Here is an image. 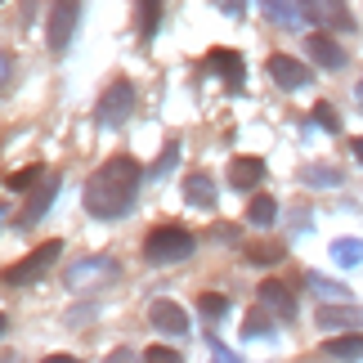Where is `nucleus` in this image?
<instances>
[{"label": "nucleus", "mask_w": 363, "mask_h": 363, "mask_svg": "<svg viewBox=\"0 0 363 363\" xmlns=\"http://www.w3.org/2000/svg\"><path fill=\"white\" fill-rule=\"evenodd\" d=\"M198 314L206 318V323L225 318L229 314V296H225V291H202V296H198Z\"/></svg>", "instance_id": "21"}, {"label": "nucleus", "mask_w": 363, "mask_h": 363, "mask_svg": "<svg viewBox=\"0 0 363 363\" xmlns=\"http://www.w3.org/2000/svg\"><path fill=\"white\" fill-rule=\"evenodd\" d=\"M323 359H337V363H359L363 359V332H341L323 345Z\"/></svg>", "instance_id": "15"}, {"label": "nucleus", "mask_w": 363, "mask_h": 363, "mask_svg": "<svg viewBox=\"0 0 363 363\" xmlns=\"http://www.w3.org/2000/svg\"><path fill=\"white\" fill-rule=\"evenodd\" d=\"M135 113V86L125 77H117V81H108L104 86V94H99V104H94V117H99V125H117Z\"/></svg>", "instance_id": "6"}, {"label": "nucleus", "mask_w": 363, "mask_h": 363, "mask_svg": "<svg viewBox=\"0 0 363 363\" xmlns=\"http://www.w3.org/2000/svg\"><path fill=\"white\" fill-rule=\"evenodd\" d=\"M139 179H144V166H139L130 152H113L99 171L86 179V216L94 220H117L121 211H130L135 193H139Z\"/></svg>", "instance_id": "1"}, {"label": "nucleus", "mask_w": 363, "mask_h": 363, "mask_svg": "<svg viewBox=\"0 0 363 363\" xmlns=\"http://www.w3.org/2000/svg\"><path fill=\"white\" fill-rule=\"evenodd\" d=\"M283 256H287V251L278 247V242H256V247H247V260H251V264H278Z\"/></svg>", "instance_id": "23"}, {"label": "nucleus", "mask_w": 363, "mask_h": 363, "mask_svg": "<svg viewBox=\"0 0 363 363\" xmlns=\"http://www.w3.org/2000/svg\"><path fill=\"white\" fill-rule=\"evenodd\" d=\"M220 9L229 13V18H242V9H247V0H216Z\"/></svg>", "instance_id": "32"}, {"label": "nucleus", "mask_w": 363, "mask_h": 363, "mask_svg": "<svg viewBox=\"0 0 363 363\" xmlns=\"http://www.w3.org/2000/svg\"><path fill=\"white\" fill-rule=\"evenodd\" d=\"M144 363H184V354L171 350V345H148V350H144Z\"/></svg>", "instance_id": "27"}, {"label": "nucleus", "mask_w": 363, "mask_h": 363, "mask_svg": "<svg viewBox=\"0 0 363 363\" xmlns=\"http://www.w3.org/2000/svg\"><path fill=\"white\" fill-rule=\"evenodd\" d=\"M269 77H274V86H283V90H305L314 81V72L305 67L301 59H291V54H269Z\"/></svg>", "instance_id": "10"}, {"label": "nucleus", "mask_w": 363, "mask_h": 363, "mask_svg": "<svg viewBox=\"0 0 363 363\" xmlns=\"http://www.w3.org/2000/svg\"><path fill=\"white\" fill-rule=\"evenodd\" d=\"M59 189H63V179L59 175H40L32 189H27V202H23V211H18V229H32L40 216L50 211V202L59 198Z\"/></svg>", "instance_id": "8"}, {"label": "nucleus", "mask_w": 363, "mask_h": 363, "mask_svg": "<svg viewBox=\"0 0 363 363\" xmlns=\"http://www.w3.org/2000/svg\"><path fill=\"white\" fill-rule=\"evenodd\" d=\"M247 337H260V332H269V310H264V305H260V310H251V318H247Z\"/></svg>", "instance_id": "29"}, {"label": "nucleus", "mask_w": 363, "mask_h": 363, "mask_svg": "<svg viewBox=\"0 0 363 363\" xmlns=\"http://www.w3.org/2000/svg\"><path fill=\"white\" fill-rule=\"evenodd\" d=\"M296 5L318 32H354V13L345 0H296Z\"/></svg>", "instance_id": "7"}, {"label": "nucleus", "mask_w": 363, "mask_h": 363, "mask_svg": "<svg viewBox=\"0 0 363 363\" xmlns=\"http://www.w3.org/2000/svg\"><path fill=\"white\" fill-rule=\"evenodd\" d=\"M5 332H9V314H0V337H5Z\"/></svg>", "instance_id": "37"}, {"label": "nucleus", "mask_w": 363, "mask_h": 363, "mask_svg": "<svg viewBox=\"0 0 363 363\" xmlns=\"http://www.w3.org/2000/svg\"><path fill=\"white\" fill-rule=\"evenodd\" d=\"M305 50H310V59L323 67V72H341V67H345V50L328 32H310V36H305Z\"/></svg>", "instance_id": "11"}, {"label": "nucleus", "mask_w": 363, "mask_h": 363, "mask_svg": "<svg viewBox=\"0 0 363 363\" xmlns=\"http://www.w3.org/2000/svg\"><path fill=\"white\" fill-rule=\"evenodd\" d=\"M264 179V162L260 157H233L229 162V184L233 189H256Z\"/></svg>", "instance_id": "16"}, {"label": "nucleus", "mask_w": 363, "mask_h": 363, "mask_svg": "<svg viewBox=\"0 0 363 363\" xmlns=\"http://www.w3.org/2000/svg\"><path fill=\"white\" fill-rule=\"evenodd\" d=\"M162 23V0H135V32L139 40H152Z\"/></svg>", "instance_id": "18"}, {"label": "nucleus", "mask_w": 363, "mask_h": 363, "mask_svg": "<svg viewBox=\"0 0 363 363\" xmlns=\"http://www.w3.org/2000/svg\"><path fill=\"white\" fill-rule=\"evenodd\" d=\"M359 99H363V86H359Z\"/></svg>", "instance_id": "38"}, {"label": "nucleus", "mask_w": 363, "mask_h": 363, "mask_svg": "<svg viewBox=\"0 0 363 363\" xmlns=\"http://www.w3.org/2000/svg\"><path fill=\"white\" fill-rule=\"evenodd\" d=\"M260 305L278 318H296V291L287 283H278V278H264L260 283Z\"/></svg>", "instance_id": "12"}, {"label": "nucleus", "mask_w": 363, "mask_h": 363, "mask_svg": "<svg viewBox=\"0 0 363 363\" xmlns=\"http://www.w3.org/2000/svg\"><path fill=\"white\" fill-rule=\"evenodd\" d=\"M104 363H139V359H135V354H130V350H113V354H108V359H104Z\"/></svg>", "instance_id": "34"}, {"label": "nucleus", "mask_w": 363, "mask_h": 363, "mask_svg": "<svg viewBox=\"0 0 363 363\" xmlns=\"http://www.w3.org/2000/svg\"><path fill=\"white\" fill-rule=\"evenodd\" d=\"M260 9H264V18H269V23L287 27V32H291V27H301V18H305L296 0H260Z\"/></svg>", "instance_id": "19"}, {"label": "nucleus", "mask_w": 363, "mask_h": 363, "mask_svg": "<svg viewBox=\"0 0 363 363\" xmlns=\"http://www.w3.org/2000/svg\"><path fill=\"white\" fill-rule=\"evenodd\" d=\"M59 256H63V238H50V242H40L36 251H27L23 260H13L0 283H5V287H32V283H40V278L54 269Z\"/></svg>", "instance_id": "3"}, {"label": "nucleus", "mask_w": 363, "mask_h": 363, "mask_svg": "<svg viewBox=\"0 0 363 363\" xmlns=\"http://www.w3.org/2000/svg\"><path fill=\"white\" fill-rule=\"evenodd\" d=\"M40 179V166H23V171H13L9 179H5V189H13V193H27Z\"/></svg>", "instance_id": "25"}, {"label": "nucleus", "mask_w": 363, "mask_h": 363, "mask_svg": "<svg viewBox=\"0 0 363 363\" xmlns=\"http://www.w3.org/2000/svg\"><path fill=\"white\" fill-rule=\"evenodd\" d=\"M148 323L157 328V332L184 337V332H189V314H184V305H175V301H152V310H148Z\"/></svg>", "instance_id": "13"}, {"label": "nucleus", "mask_w": 363, "mask_h": 363, "mask_svg": "<svg viewBox=\"0 0 363 363\" xmlns=\"http://www.w3.org/2000/svg\"><path fill=\"white\" fill-rule=\"evenodd\" d=\"M198 251V238L184 229V225H157L144 238V260L148 264H175V260H189Z\"/></svg>", "instance_id": "2"}, {"label": "nucleus", "mask_w": 363, "mask_h": 363, "mask_svg": "<svg viewBox=\"0 0 363 363\" xmlns=\"http://www.w3.org/2000/svg\"><path fill=\"white\" fill-rule=\"evenodd\" d=\"M359 323H363L359 305H323V310H318V328L323 332H354Z\"/></svg>", "instance_id": "14"}, {"label": "nucleus", "mask_w": 363, "mask_h": 363, "mask_svg": "<svg viewBox=\"0 0 363 363\" xmlns=\"http://www.w3.org/2000/svg\"><path fill=\"white\" fill-rule=\"evenodd\" d=\"M202 67H206V72H216L229 90H242V81H247V63H242V54H238V50H225V45L206 50Z\"/></svg>", "instance_id": "9"}, {"label": "nucleus", "mask_w": 363, "mask_h": 363, "mask_svg": "<svg viewBox=\"0 0 363 363\" xmlns=\"http://www.w3.org/2000/svg\"><path fill=\"white\" fill-rule=\"evenodd\" d=\"M332 256H337V264H359L363 260V242L359 238H337L332 242Z\"/></svg>", "instance_id": "22"}, {"label": "nucleus", "mask_w": 363, "mask_h": 363, "mask_svg": "<svg viewBox=\"0 0 363 363\" xmlns=\"http://www.w3.org/2000/svg\"><path fill=\"white\" fill-rule=\"evenodd\" d=\"M117 278H121V260H113V256H86V260L67 264L63 283L72 291H104V287H113Z\"/></svg>", "instance_id": "4"}, {"label": "nucleus", "mask_w": 363, "mask_h": 363, "mask_svg": "<svg viewBox=\"0 0 363 363\" xmlns=\"http://www.w3.org/2000/svg\"><path fill=\"white\" fill-rule=\"evenodd\" d=\"M77 23H81V0H50L45 9V45L54 54H63L77 36Z\"/></svg>", "instance_id": "5"}, {"label": "nucleus", "mask_w": 363, "mask_h": 363, "mask_svg": "<svg viewBox=\"0 0 363 363\" xmlns=\"http://www.w3.org/2000/svg\"><path fill=\"white\" fill-rule=\"evenodd\" d=\"M305 184L332 189V184H341V171H332V166H310V171H305Z\"/></svg>", "instance_id": "24"}, {"label": "nucleus", "mask_w": 363, "mask_h": 363, "mask_svg": "<svg viewBox=\"0 0 363 363\" xmlns=\"http://www.w3.org/2000/svg\"><path fill=\"white\" fill-rule=\"evenodd\" d=\"M211 350H216V363H242V359H238V354H233V350H225V345H220V341L211 345Z\"/></svg>", "instance_id": "33"}, {"label": "nucleus", "mask_w": 363, "mask_h": 363, "mask_svg": "<svg viewBox=\"0 0 363 363\" xmlns=\"http://www.w3.org/2000/svg\"><path fill=\"white\" fill-rule=\"evenodd\" d=\"M314 121H318V125H323V130H332V135H337V130H341V117H337V113H332V104H314Z\"/></svg>", "instance_id": "28"}, {"label": "nucleus", "mask_w": 363, "mask_h": 363, "mask_svg": "<svg viewBox=\"0 0 363 363\" xmlns=\"http://www.w3.org/2000/svg\"><path fill=\"white\" fill-rule=\"evenodd\" d=\"M310 287L318 291V296H328V301H350V291H345L341 283H328V278H318V274H310Z\"/></svg>", "instance_id": "26"}, {"label": "nucleus", "mask_w": 363, "mask_h": 363, "mask_svg": "<svg viewBox=\"0 0 363 363\" xmlns=\"http://www.w3.org/2000/svg\"><path fill=\"white\" fill-rule=\"evenodd\" d=\"M40 363H81V359H77V354H45Z\"/></svg>", "instance_id": "35"}, {"label": "nucleus", "mask_w": 363, "mask_h": 363, "mask_svg": "<svg viewBox=\"0 0 363 363\" xmlns=\"http://www.w3.org/2000/svg\"><path fill=\"white\" fill-rule=\"evenodd\" d=\"M350 148H354V157L363 162V139H350Z\"/></svg>", "instance_id": "36"}, {"label": "nucleus", "mask_w": 363, "mask_h": 363, "mask_svg": "<svg viewBox=\"0 0 363 363\" xmlns=\"http://www.w3.org/2000/svg\"><path fill=\"white\" fill-rule=\"evenodd\" d=\"M247 220L256 229H269L274 220H278V202L269 198V193H256V198H251V206H247Z\"/></svg>", "instance_id": "20"}, {"label": "nucleus", "mask_w": 363, "mask_h": 363, "mask_svg": "<svg viewBox=\"0 0 363 363\" xmlns=\"http://www.w3.org/2000/svg\"><path fill=\"white\" fill-rule=\"evenodd\" d=\"M175 162H179V144H166V152H162V162H157V166H152V175H157V179H162V175H166V171H171V166H175Z\"/></svg>", "instance_id": "30"}, {"label": "nucleus", "mask_w": 363, "mask_h": 363, "mask_svg": "<svg viewBox=\"0 0 363 363\" xmlns=\"http://www.w3.org/2000/svg\"><path fill=\"white\" fill-rule=\"evenodd\" d=\"M9 77H13V54H9V50H0V90L9 86Z\"/></svg>", "instance_id": "31"}, {"label": "nucleus", "mask_w": 363, "mask_h": 363, "mask_svg": "<svg viewBox=\"0 0 363 363\" xmlns=\"http://www.w3.org/2000/svg\"><path fill=\"white\" fill-rule=\"evenodd\" d=\"M184 198H189L193 206H202V211H211V206H216V179L206 175V171H193V175L184 179Z\"/></svg>", "instance_id": "17"}]
</instances>
